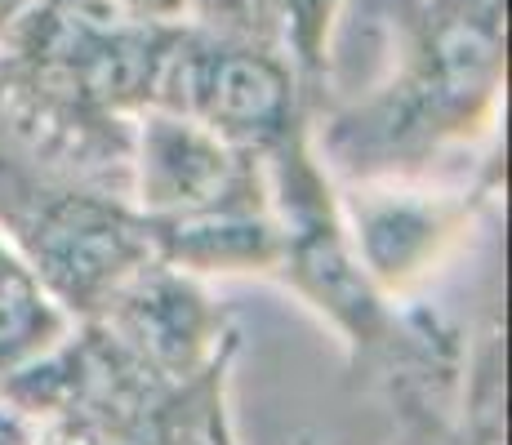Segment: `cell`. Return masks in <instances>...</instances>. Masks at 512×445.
I'll return each instance as SVG.
<instances>
[{
  "label": "cell",
  "mask_w": 512,
  "mask_h": 445,
  "mask_svg": "<svg viewBox=\"0 0 512 445\" xmlns=\"http://www.w3.org/2000/svg\"><path fill=\"white\" fill-rule=\"evenodd\" d=\"M67 339V312L36 267L0 236V383L54 356Z\"/></svg>",
  "instance_id": "obj_7"
},
{
  "label": "cell",
  "mask_w": 512,
  "mask_h": 445,
  "mask_svg": "<svg viewBox=\"0 0 512 445\" xmlns=\"http://www.w3.org/2000/svg\"><path fill=\"white\" fill-rule=\"evenodd\" d=\"M27 5H32V0H0V23H14Z\"/></svg>",
  "instance_id": "obj_12"
},
{
  "label": "cell",
  "mask_w": 512,
  "mask_h": 445,
  "mask_svg": "<svg viewBox=\"0 0 512 445\" xmlns=\"http://www.w3.org/2000/svg\"><path fill=\"white\" fill-rule=\"evenodd\" d=\"M156 103L201 121L241 152L268 156L294 138L299 72L259 36L179 27L156 76Z\"/></svg>",
  "instance_id": "obj_1"
},
{
  "label": "cell",
  "mask_w": 512,
  "mask_h": 445,
  "mask_svg": "<svg viewBox=\"0 0 512 445\" xmlns=\"http://www.w3.org/2000/svg\"><path fill=\"white\" fill-rule=\"evenodd\" d=\"M107 5L143 27H187L196 18V0H107Z\"/></svg>",
  "instance_id": "obj_9"
},
{
  "label": "cell",
  "mask_w": 512,
  "mask_h": 445,
  "mask_svg": "<svg viewBox=\"0 0 512 445\" xmlns=\"http://www.w3.org/2000/svg\"><path fill=\"white\" fill-rule=\"evenodd\" d=\"M152 259L174 272H272L281 267V223L272 205L143 219Z\"/></svg>",
  "instance_id": "obj_4"
},
{
  "label": "cell",
  "mask_w": 512,
  "mask_h": 445,
  "mask_svg": "<svg viewBox=\"0 0 512 445\" xmlns=\"http://www.w3.org/2000/svg\"><path fill=\"white\" fill-rule=\"evenodd\" d=\"M134 192L143 219H179V214L263 205L259 165L250 152L223 143L201 121L174 107H147L134 152Z\"/></svg>",
  "instance_id": "obj_2"
},
{
  "label": "cell",
  "mask_w": 512,
  "mask_h": 445,
  "mask_svg": "<svg viewBox=\"0 0 512 445\" xmlns=\"http://www.w3.org/2000/svg\"><path fill=\"white\" fill-rule=\"evenodd\" d=\"M107 308L121 312V330L143 361H152L165 374H187L210 348V312L205 299L187 285L183 272L165 263H147Z\"/></svg>",
  "instance_id": "obj_5"
},
{
  "label": "cell",
  "mask_w": 512,
  "mask_h": 445,
  "mask_svg": "<svg viewBox=\"0 0 512 445\" xmlns=\"http://www.w3.org/2000/svg\"><path fill=\"white\" fill-rule=\"evenodd\" d=\"M0 445H36L18 405H0Z\"/></svg>",
  "instance_id": "obj_10"
},
{
  "label": "cell",
  "mask_w": 512,
  "mask_h": 445,
  "mask_svg": "<svg viewBox=\"0 0 512 445\" xmlns=\"http://www.w3.org/2000/svg\"><path fill=\"white\" fill-rule=\"evenodd\" d=\"M343 0H236L232 32L277 45L294 72H321Z\"/></svg>",
  "instance_id": "obj_8"
},
{
  "label": "cell",
  "mask_w": 512,
  "mask_h": 445,
  "mask_svg": "<svg viewBox=\"0 0 512 445\" xmlns=\"http://www.w3.org/2000/svg\"><path fill=\"white\" fill-rule=\"evenodd\" d=\"M196 14L214 18V23H223V32H232V23H236V0H196Z\"/></svg>",
  "instance_id": "obj_11"
},
{
  "label": "cell",
  "mask_w": 512,
  "mask_h": 445,
  "mask_svg": "<svg viewBox=\"0 0 512 445\" xmlns=\"http://www.w3.org/2000/svg\"><path fill=\"white\" fill-rule=\"evenodd\" d=\"M27 263L63 312H98L152 263L143 214L116 210L94 196H63L41 214Z\"/></svg>",
  "instance_id": "obj_3"
},
{
  "label": "cell",
  "mask_w": 512,
  "mask_h": 445,
  "mask_svg": "<svg viewBox=\"0 0 512 445\" xmlns=\"http://www.w3.org/2000/svg\"><path fill=\"white\" fill-rule=\"evenodd\" d=\"M441 236H446V214L432 201H419L406 192L357 201V245L352 250L370 272V281H410L437 254Z\"/></svg>",
  "instance_id": "obj_6"
}]
</instances>
